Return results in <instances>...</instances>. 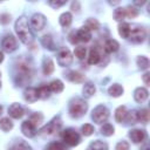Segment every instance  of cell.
Returning a JSON list of instances; mask_svg holds the SVG:
<instances>
[{
    "label": "cell",
    "instance_id": "obj_6",
    "mask_svg": "<svg viewBox=\"0 0 150 150\" xmlns=\"http://www.w3.org/2000/svg\"><path fill=\"white\" fill-rule=\"evenodd\" d=\"M62 138H63V142L69 145V146H75L80 143L81 138H80V135L77 134V131H75V129H66L62 134Z\"/></svg>",
    "mask_w": 150,
    "mask_h": 150
},
{
    "label": "cell",
    "instance_id": "obj_30",
    "mask_svg": "<svg viewBox=\"0 0 150 150\" xmlns=\"http://www.w3.org/2000/svg\"><path fill=\"white\" fill-rule=\"evenodd\" d=\"M129 30H130V23H127V22H122L120 23L118 26V33L122 38L124 39H128L129 36Z\"/></svg>",
    "mask_w": 150,
    "mask_h": 150
},
{
    "label": "cell",
    "instance_id": "obj_14",
    "mask_svg": "<svg viewBox=\"0 0 150 150\" xmlns=\"http://www.w3.org/2000/svg\"><path fill=\"white\" fill-rule=\"evenodd\" d=\"M148 95H149L148 90H146L145 88H143V87L136 88V90L134 91V98H135V101L138 102V103L144 102V101L148 98Z\"/></svg>",
    "mask_w": 150,
    "mask_h": 150
},
{
    "label": "cell",
    "instance_id": "obj_51",
    "mask_svg": "<svg viewBox=\"0 0 150 150\" xmlns=\"http://www.w3.org/2000/svg\"><path fill=\"white\" fill-rule=\"evenodd\" d=\"M142 150H149V146H148V145H145V146H144Z\"/></svg>",
    "mask_w": 150,
    "mask_h": 150
},
{
    "label": "cell",
    "instance_id": "obj_9",
    "mask_svg": "<svg viewBox=\"0 0 150 150\" xmlns=\"http://www.w3.org/2000/svg\"><path fill=\"white\" fill-rule=\"evenodd\" d=\"M30 25H32V27L36 32L41 30L46 26V18H45V15L41 14V13H35L32 16V19H30Z\"/></svg>",
    "mask_w": 150,
    "mask_h": 150
},
{
    "label": "cell",
    "instance_id": "obj_48",
    "mask_svg": "<svg viewBox=\"0 0 150 150\" xmlns=\"http://www.w3.org/2000/svg\"><path fill=\"white\" fill-rule=\"evenodd\" d=\"M79 8H80V4H79L77 1H74V2L71 4V9H73V11H79Z\"/></svg>",
    "mask_w": 150,
    "mask_h": 150
},
{
    "label": "cell",
    "instance_id": "obj_34",
    "mask_svg": "<svg viewBox=\"0 0 150 150\" xmlns=\"http://www.w3.org/2000/svg\"><path fill=\"white\" fill-rule=\"evenodd\" d=\"M114 127L110 124V123H104L102 127H101V134L103 136H111L114 134Z\"/></svg>",
    "mask_w": 150,
    "mask_h": 150
},
{
    "label": "cell",
    "instance_id": "obj_29",
    "mask_svg": "<svg viewBox=\"0 0 150 150\" xmlns=\"http://www.w3.org/2000/svg\"><path fill=\"white\" fill-rule=\"evenodd\" d=\"M11 150H32V148L27 142H25L22 139H19L16 143H14L12 145Z\"/></svg>",
    "mask_w": 150,
    "mask_h": 150
},
{
    "label": "cell",
    "instance_id": "obj_22",
    "mask_svg": "<svg viewBox=\"0 0 150 150\" xmlns=\"http://www.w3.org/2000/svg\"><path fill=\"white\" fill-rule=\"evenodd\" d=\"M87 150H108V144L102 141H94L89 144Z\"/></svg>",
    "mask_w": 150,
    "mask_h": 150
},
{
    "label": "cell",
    "instance_id": "obj_15",
    "mask_svg": "<svg viewBox=\"0 0 150 150\" xmlns=\"http://www.w3.org/2000/svg\"><path fill=\"white\" fill-rule=\"evenodd\" d=\"M23 97H25V100L27 102H30V103L35 102L39 98V96H38V89L36 88H33V87L27 88L25 90V93H23Z\"/></svg>",
    "mask_w": 150,
    "mask_h": 150
},
{
    "label": "cell",
    "instance_id": "obj_26",
    "mask_svg": "<svg viewBox=\"0 0 150 150\" xmlns=\"http://www.w3.org/2000/svg\"><path fill=\"white\" fill-rule=\"evenodd\" d=\"M125 115H127V108H125L124 105H121V107H118V108L116 109V111H115V120H116L118 123H121V122L124 121Z\"/></svg>",
    "mask_w": 150,
    "mask_h": 150
},
{
    "label": "cell",
    "instance_id": "obj_16",
    "mask_svg": "<svg viewBox=\"0 0 150 150\" xmlns=\"http://www.w3.org/2000/svg\"><path fill=\"white\" fill-rule=\"evenodd\" d=\"M42 71L45 75H50L54 71V62L50 57H45L42 63Z\"/></svg>",
    "mask_w": 150,
    "mask_h": 150
},
{
    "label": "cell",
    "instance_id": "obj_42",
    "mask_svg": "<svg viewBox=\"0 0 150 150\" xmlns=\"http://www.w3.org/2000/svg\"><path fill=\"white\" fill-rule=\"evenodd\" d=\"M42 45H43L46 48L48 47V48H50V49H52V48H53V47H52V46H53L52 36H50V35H45V36L42 38Z\"/></svg>",
    "mask_w": 150,
    "mask_h": 150
},
{
    "label": "cell",
    "instance_id": "obj_23",
    "mask_svg": "<svg viewBox=\"0 0 150 150\" xmlns=\"http://www.w3.org/2000/svg\"><path fill=\"white\" fill-rule=\"evenodd\" d=\"M128 123L130 124H135L138 122V110H130V111H127V115H125V118Z\"/></svg>",
    "mask_w": 150,
    "mask_h": 150
},
{
    "label": "cell",
    "instance_id": "obj_52",
    "mask_svg": "<svg viewBox=\"0 0 150 150\" xmlns=\"http://www.w3.org/2000/svg\"><path fill=\"white\" fill-rule=\"evenodd\" d=\"M1 112H2V107L0 105V115H1Z\"/></svg>",
    "mask_w": 150,
    "mask_h": 150
},
{
    "label": "cell",
    "instance_id": "obj_47",
    "mask_svg": "<svg viewBox=\"0 0 150 150\" xmlns=\"http://www.w3.org/2000/svg\"><path fill=\"white\" fill-rule=\"evenodd\" d=\"M143 81H144V83H145L146 86L150 84V73H145V74L143 75Z\"/></svg>",
    "mask_w": 150,
    "mask_h": 150
},
{
    "label": "cell",
    "instance_id": "obj_46",
    "mask_svg": "<svg viewBox=\"0 0 150 150\" xmlns=\"http://www.w3.org/2000/svg\"><path fill=\"white\" fill-rule=\"evenodd\" d=\"M9 21H11V18H9L8 14H2V15L0 16V22H1V23L6 25V23H8Z\"/></svg>",
    "mask_w": 150,
    "mask_h": 150
},
{
    "label": "cell",
    "instance_id": "obj_20",
    "mask_svg": "<svg viewBox=\"0 0 150 150\" xmlns=\"http://www.w3.org/2000/svg\"><path fill=\"white\" fill-rule=\"evenodd\" d=\"M108 93H109V95H111L114 97H118V96H121L123 94V88L118 83H114V84H111L109 87Z\"/></svg>",
    "mask_w": 150,
    "mask_h": 150
},
{
    "label": "cell",
    "instance_id": "obj_13",
    "mask_svg": "<svg viewBox=\"0 0 150 150\" xmlns=\"http://www.w3.org/2000/svg\"><path fill=\"white\" fill-rule=\"evenodd\" d=\"M8 114L13 118H21L23 116V114H25V110L19 103H13L8 108Z\"/></svg>",
    "mask_w": 150,
    "mask_h": 150
},
{
    "label": "cell",
    "instance_id": "obj_4",
    "mask_svg": "<svg viewBox=\"0 0 150 150\" xmlns=\"http://www.w3.org/2000/svg\"><path fill=\"white\" fill-rule=\"evenodd\" d=\"M146 36L145 29L138 25H130V30H129V36L128 39L134 42V43H141L144 41Z\"/></svg>",
    "mask_w": 150,
    "mask_h": 150
},
{
    "label": "cell",
    "instance_id": "obj_18",
    "mask_svg": "<svg viewBox=\"0 0 150 150\" xmlns=\"http://www.w3.org/2000/svg\"><path fill=\"white\" fill-rule=\"evenodd\" d=\"M118 47H120L118 42L116 40H112V39L107 40L105 43H104V50H105V53H115L118 49Z\"/></svg>",
    "mask_w": 150,
    "mask_h": 150
},
{
    "label": "cell",
    "instance_id": "obj_31",
    "mask_svg": "<svg viewBox=\"0 0 150 150\" xmlns=\"http://www.w3.org/2000/svg\"><path fill=\"white\" fill-rule=\"evenodd\" d=\"M13 128V123L8 117H4L0 120V129L4 131H9Z\"/></svg>",
    "mask_w": 150,
    "mask_h": 150
},
{
    "label": "cell",
    "instance_id": "obj_11",
    "mask_svg": "<svg viewBox=\"0 0 150 150\" xmlns=\"http://www.w3.org/2000/svg\"><path fill=\"white\" fill-rule=\"evenodd\" d=\"M21 131H22V134L25 135V136H27V137H34L35 135H36V127L28 120V121H25L23 123H22V125H21Z\"/></svg>",
    "mask_w": 150,
    "mask_h": 150
},
{
    "label": "cell",
    "instance_id": "obj_33",
    "mask_svg": "<svg viewBox=\"0 0 150 150\" xmlns=\"http://www.w3.org/2000/svg\"><path fill=\"white\" fill-rule=\"evenodd\" d=\"M84 27H86L88 30L91 32V30H96V29H98L100 23H98V21H97L96 19H88V20L86 21Z\"/></svg>",
    "mask_w": 150,
    "mask_h": 150
},
{
    "label": "cell",
    "instance_id": "obj_2",
    "mask_svg": "<svg viewBox=\"0 0 150 150\" xmlns=\"http://www.w3.org/2000/svg\"><path fill=\"white\" fill-rule=\"evenodd\" d=\"M18 75H16V82L19 86H23L27 81H29L32 76V67L28 64L27 61H19L16 64Z\"/></svg>",
    "mask_w": 150,
    "mask_h": 150
},
{
    "label": "cell",
    "instance_id": "obj_3",
    "mask_svg": "<svg viewBox=\"0 0 150 150\" xmlns=\"http://www.w3.org/2000/svg\"><path fill=\"white\" fill-rule=\"evenodd\" d=\"M88 109V104L84 100L80 98V97H76L74 98L71 102H70V105H69V114L71 117H75V118H79L81 116H83L86 114Z\"/></svg>",
    "mask_w": 150,
    "mask_h": 150
},
{
    "label": "cell",
    "instance_id": "obj_5",
    "mask_svg": "<svg viewBox=\"0 0 150 150\" xmlns=\"http://www.w3.org/2000/svg\"><path fill=\"white\" fill-rule=\"evenodd\" d=\"M109 117V110L105 105H97L94 110H93V114H91V118L94 120V122L98 123V124H102L103 122H105Z\"/></svg>",
    "mask_w": 150,
    "mask_h": 150
},
{
    "label": "cell",
    "instance_id": "obj_7",
    "mask_svg": "<svg viewBox=\"0 0 150 150\" xmlns=\"http://www.w3.org/2000/svg\"><path fill=\"white\" fill-rule=\"evenodd\" d=\"M73 62V54L68 48H61L57 52V63L61 67H67Z\"/></svg>",
    "mask_w": 150,
    "mask_h": 150
},
{
    "label": "cell",
    "instance_id": "obj_27",
    "mask_svg": "<svg viewBox=\"0 0 150 150\" xmlns=\"http://www.w3.org/2000/svg\"><path fill=\"white\" fill-rule=\"evenodd\" d=\"M71 14L69 13V12H64V13H62L61 15H60V19H59V21H60V25L61 26H63V27H68L70 23H71Z\"/></svg>",
    "mask_w": 150,
    "mask_h": 150
},
{
    "label": "cell",
    "instance_id": "obj_45",
    "mask_svg": "<svg viewBox=\"0 0 150 150\" xmlns=\"http://www.w3.org/2000/svg\"><path fill=\"white\" fill-rule=\"evenodd\" d=\"M68 38H69V41H70L73 45H75V43H77V42H79V39H77V35H76V32H74V30L68 35Z\"/></svg>",
    "mask_w": 150,
    "mask_h": 150
},
{
    "label": "cell",
    "instance_id": "obj_54",
    "mask_svg": "<svg viewBox=\"0 0 150 150\" xmlns=\"http://www.w3.org/2000/svg\"><path fill=\"white\" fill-rule=\"evenodd\" d=\"M0 76H1V73H0Z\"/></svg>",
    "mask_w": 150,
    "mask_h": 150
},
{
    "label": "cell",
    "instance_id": "obj_10",
    "mask_svg": "<svg viewBox=\"0 0 150 150\" xmlns=\"http://www.w3.org/2000/svg\"><path fill=\"white\" fill-rule=\"evenodd\" d=\"M1 46H2V49L6 53H12L16 49V40L13 35H7V36L4 38Z\"/></svg>",
    "mask_w": 150,
    "mask_h": 150
},
{
    "label": "cell",
    "instance_id": "obj_36",
    "mask_svg": "<svg viewBox=\"0 0 150 150\" xmlns=\"http://www.w3.org/2000/svg\"><path fill=\"white\" fill-rule=\"evenodd\" d=\"M45 150H67V149H66L64 144H62L60 142H53V143L48 144Z\"/></svg>",
    "mask_w": 150,
    "mask_h": 150
},
{
    "label": "cell",
    "instance_id": "obj_28",
    "mask_svg": "<svg viewBox=\"0 0 150 150\" xmlns=\"http://www.w3.org/2000/svg\"><path fill=\"white\" fill-rule=\"evenodd\" d=\"M49 95H50V89H49V87L47 84H43V86L38 88V96H39V98L45 100V98H48Z\"/></svg>",
    "mask_w": 150,
    "mask_h": 150
},
{
    "label": "cell",
    "instance_id": "obj_17",
    "mask_svg": "<svg viewBox=\"0 0 150 150\" xmlns=\"http://www.w3.org/2000/svg\"><path fill=\"white\" fill-rule=\"evenodd\" d=\"M76 35H77L79 41H83V42H88V41H90V39H91V33H90V30H88L86 27L80 28V29L76 32Z\"/></svg>",
    "mask_w": 150,
    "mask_h": 150
},
{
    "label": "cell",
    "instance_id": "obj_53",
    "mask_svg": "<svg viewBox=\"0 0 150 150\" xmlns=\"http://www.w3.org/2000/svg\"><path fill=\"white\" fill-rule=\"evenodd\" d=\"M0 87H1V83H0Z\"/></svg>",
    "mask_w": 150,
    "mask_h": 150
},
{
    "label": "cell",
    "instance_id": "obj_40",
    "mask_svg": "<svg viewBox=\"0 0 150 150\" xmlns=\"http://www.w3.org/2000/svg\"><path fill=\"white\" fill-rule=\"evenodd\" d=\"M138 121L146 123L149 121V110L148 109H142L138 111Z\"/></svg>",
    "mask_w": 150,
    "mask_h": 150
},
{
    "label": "cell",
    "instance_id": "obj_24",
    "mask_svg": "<svg viewBox=\"0 0 150 150\" xmlns=\"http://www.w3.org/2000/svg\"><path fill=\"white\" fill-rule=\"evenodd\" d=\"M50 91L53 93H61L63 90V83L60 80H53L49 84H48Z\"/></svg>",
    "mask_w": 150,
    "mask_h": 150
},
{
    "label": "cell",
    "instance_id": "obj_19",
    "mask_svg": "<svg viewBox=\"0 0 150 150\" xmlns=\"http://www.w3.org/2000/svg\"><path fill=\"white\" fill-rule=\"evenodd\" d=\"M100 60H101V54L98 53V50L96 48H91L88 56V62L90 64H96L100 62Z\"/></svg>",
    "mask_w": 150,
    "mask_h": 150
},
{
    "label": "cell",
    "instance_id": "obj_49",
    "mask_svg": "<svg viewBox=\"0 0 150 150\" xmlns=\"http://www.w3.org/2000/svg\"><path fill=\"white\" fill-rule=\"evenodd\" d=\"M2 61H4V53L0 50V63H1Z\"/></svg>",
    "mask_w": 150,
    "mask_h": 150
},
{
    "label": "cell",
    "instance_id": "obj_12",
    "mask_svg": "<svg viewBox=\"0 0 150 150\" xmlns=\"http://www.w3.org/2000/svg\"><path fill=\"white\" fill-rule=\"evenodd\" d=\"M129 137L134 143H142L146 138V134L144 130L141 129H132L129 132Z\"/></svg>",
    "mask_w": 150,
    "mask_h": 150
},
{
    "label": "cell",
    "instance_id": "obj_1",
    "mask_svg": "<svg viewBox=\"0 0 150 150\" xmlns=\"http://www.w3.org/2000/svg\"><path fill=\"white\" fill-rule=\"evenodd\" d=\"M15 32H16L19 39L21 40V42H23L25 45H29L33 41V34H32V30L29 27L28 19L26 16H20L16 20Z\"/></svg>",
    "mask_w": 150,
    "mask_h": 150
},
{
    "label": "cell",
    "instance_id": "obj_41",
    "mask_svg": "<svg viewBox=\"0 0 150 150\" xmlns=\"http://www.w3.org/2000/svg\"><path fill=\"white\" fill-rule=\"evenodd\" d=\"M81 130H82V134L84 135V136H90L93 132H94V127L91 125V124H83L82 125V128H81Z\"/></svg>",
    "mask_w": 150,
    "mask_h": 150
},
{
    "label": "cell",
    "instance_id": "obj_43",
    "mask_svg": "<svg viewBox=\"0 0 150 150\" xmlns=\"http://www.w3.org/2000/svg\"><path fill=\"white\" fill-rule=\"evenodd\" d=\"M115 150H129V143L125 141H121L116 144Z\"/></svg>",
    "mask_w": 150,
    "mask_h": 150
},
{
    "label": "cell",
    "instance_id": "obj_25",
    "mask_svg": "<svg viewBox=\"0 0 150 150\" xmlns=\"http://www.w3.org/2000/svg\"><path fill=\"white\" fill-rule=\"evenodd\" d=\"M95 91H96V88L91 82H88L84 84V87H83V96L84 97H87V98L91 97L95 94Z\"/></svg>",
    "mask_w": 150,
    "mask_h": 150
},
{
    "label": "cell",
    "instance_id": "obj_35",
    "mask_svg": "<svg viewBox=\"0 0 150 150\" xmlns=\"http://www.w3.org/2000/svg\"><path fill=\"white\" fill-rule=\"evenodd\" d=\"M137 66L141 68V69H146L149 67V59L146 56H138L137 57Z\"/></svg>",
    "mask_w": 150,
    "mask_h": 150
},
{
    "label": "cell",
    "instance_id": "obj_8",
    "mask_svg": "<svg viewBox=\"0 0 150 150\" xmlns=\"http://www.w3.org/2000/svg\"><path fill=\"white\" fill-rule=\"evenodd\" d=\"M60 128H61V121H60L59 117H56V118H54L53 121H50L47 125H45V127L41 129L40 132H41L42 135H52V134H54L55 131H57Z\"/></svg>",
    "mask_w": 150,
    "mask_h": 150
},
{
    "label": "cell",
    "instance_id": "obj_37",
    "mask_svg": "<svg viewBox=\"0 0 150 150\" xmlns=\"http://www.w3.org/2000/svg\"><path fill=\"white\" fill-rule=\"evenodd\" d=\"M114 18H115V20H117V21H122V20L125 18L124 8H123V7H118V8H116L115 12H114Z\"/></svg>",
    "mask_w": 150,
    "mask_h": 150
},
{
    "label": "cell",
    "instance_id": "obj_32",
    "mask_svg": "<svg viewBox=\"0 0 150 150\" xmlns=\"http://www.w3.org/2000/svg\"><path fill=\"white\" fill-rule=\"evenodd\" d=\"M124 13H125V16L127 18L134 19V18H136L138 15V9L135 6H127L124 8Z\"/></svg>",
    "mask_w": 150,
    "mask_h": 150
},
{
    "label": "cell",
    "instance_id": "obj_50",
    "mask_svg": "<svg viewBox=\"0 0 150 150\" xmlns=\"http://www.w3.org/2000/svg\"><path fill=\"white\" fill-rule=\"evenodd\" d=\"M143 4H145V1H135V5H143Z\"/></svg>",
    "mask_w": 150,
    "mask_h": 150
},
{
    "label": "cell",
    "instance_id": "obj_21",
    "mask_svg": "<svg viewBox=\"0 0 150 150\" xmlns=\"http://www.w3.org/2000/svg\"><path fill=\"white\" fill-rule=\"evenodd\" d=\"M67 77H68V80L71 81V82H77V83H80V82H83V81H84V75H82L81 73L75 71V70L69 71L68 75H67Z\"/></svg>",
    "mask_w": 150,
    "mask_h": 150
},
{
    "label": "cell",
    "instance_id": "obj_39",
    "mask_svg": "<svg viewBox=\"0 0 150 150\" xmlns=\"http://www.w3.org/2000/svg\"><path fill=\"white\" fill-rule=\"evenodd\" d=\"M42 120H43V116L40 114V112H35V114H33L32 116H30V118H29V121L36 127V125H39L41 122H42Z\"/></svg>",
    "mask_w": 150,
    "mask_h": 150
},
{
    "label": "cell",
    "instance_id": "obj_44",
    "mask_svg": "<svg viewBox=\"0 0 150 150\" xmlns=\"http://www.w3.org/2000/svg\"><path fill=\"white\" fill-rule=\"evenodd\" d=\"M66 4V0H62V1H55V0H52V1H49V5L53 7V8H57V7H61V6H63Z\"/></svg>",
    "mask_w": 150,
    "mask_h": 150
},
{
    "label": "cell",
    "instance_id": "obj_38",
    "mask_svg": "<svg viewBox=\"0 0 150 150\" xmlns=\"http://www.w3.org/2000/svg\"><path fill=\"white\" fill-rule=\"evenodd\" d=\"M86 54H87V49H86V47L79 46V47L75 48V55H76L77 59L83 60V59L86 57Z\"/></svg>",
    "mask_w": 150,
    "mask_h": 150
}]
</instances>
